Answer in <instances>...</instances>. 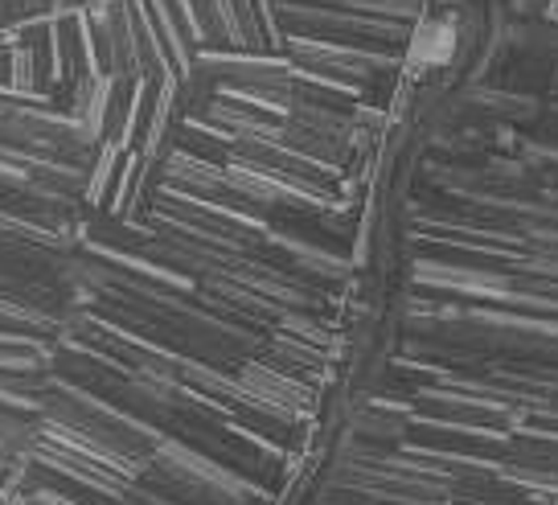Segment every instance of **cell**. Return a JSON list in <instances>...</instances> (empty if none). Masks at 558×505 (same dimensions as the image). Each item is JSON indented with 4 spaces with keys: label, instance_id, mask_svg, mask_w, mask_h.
Returning a JSON list of instances; mask_svg holds the SVG:
<instances>
[{
    "label": "cell",
    "instance_id": "obj_8",
    "mask_svg": "<svg viewBox=\"0 0 558 505\" xmlns=\"http://www.w3.org/2000/svg\"><path fill=\"white\" fill-rule=\"evenodd\" d=\"M120 157L123 153L99 144V153H95V160H90V169H87V185H83V209H87V214H104L107 209L111 185H116V173H120Z\"/></svg>",
    "mask_w": 558,
    "mask_h": 505
},
{
    "label": "cell",
    "instance_id": "obj_12",
    "mask_svg": "<svg viewBox=\"0 0 558 505\" xmlns=\"http://www.w3.org/2000/svg\"><path fill=\"white\" fill-rule=\"evenodd\" d=\"M25 505H46V502H34V497H25Z\"/></svg>",
    "mask_w": 558,
    "mask_h": 505
},
{
    "label": "cell",
    "instance_id": "obj_7",
    "mask_svg": "<svg viewBox=\"0 0 558 505\" xmlns=\"http://www.w3.org/2000/svg\"><path fill=\"white\" fill-rule=\"evenodd\" d=\"M456 46V25L448 17H432L418 25L415 41H411V62L415 67H439L452 58Z\"/></svg>",
    "mask_w": 558,
    "mask_h": 505
},
{
    "label": "cell",
    "instance_id": "obj_9",
    "mask_svg": "<svg viewBox=\"0 0 558 505\" xmlns=\"http://www.w3.org/2000/svg\"><path fill=\"white\" fill-rule=\"evenodd\" d=\"M53 353L50 349H0V374H34V370H53Z\"/></svg>",
    "mask_w": 558,
    "mask_h": 505
},
{
    "label": "cell",
    "instance_id": "obj_11",
    "mask_svg": "<svg viewBox=\"0 0 558 505\" xmlns=\"http://www.w3.org/2000/svg\"><path fill=\"white\" fill-rule=\"evenodd\" d=\"M13 465H17V460H4V456H0V485H4V477H9V469H13Z\"/></svg>",
    "mask_w": 558,
    "mask_h": 505
},
{
    "label": "cell",
    "instance_id": "obj_1",
    "mask_svg": "<svg viewBox=\"0 0 558 505\" xmlns=\"http://www.w3.org/2000/svg\"><path fill=\"white\" fill-rule=\"evenodd\" d=\"M120 87L123 83L120 79H111V74H78L74 83L53 91V107L66 111L83 144L99 148V144H104V132H107V111H111V99H116V91Z\"/></svg>",
    "mask_w": 558,
    "mask_h": 505
},
{
    "label": "cell",
    "instance_id": "obj_6",
    "mask_svg": "<svg viewBox=\"0 0 558 505\" xmlns=\"http://www.w3.org/2000/svg\"><path fill=\"white\" fill-rule=\"evenodd\" d=\"M50 383V370L34 374H0V407L17 411V416H41V395Z\"/></svg>",
    "mask_w": 558,
    "mask_h": 505
},
{
    "label": "cell",
    "instance_id": "obj_5",
    "mask_svg": "<svg viewBox=\"0 0 558 505\" xmlns=\"http://www.w3.org/2000/svg\"><path fill=\"white\" fill-rule=\"evenodd\" d=\"M148 99H153V79H136V83H123L116 91L104 132L107 148H116V153H132L136 148L140 132H144V116H148Z\"/></svg>",
    "mask_w": 558,
    "mask_h": 505
},
{
    "label": "cell",
    "instance_id": "obj_3",
    "mask_svg": "<svg viewBox=\"0 0 558 505\" xmlns=\"http://www.w3.org/2000/svg\"><path fill=\"white\" fill-rule=\"evenodd\" d=\"M0 95L9 104H53L41 46H37V21L25 41L0 50Z\"/></svg>",
    "mask_w": 558,
    "mask_h": 505
},
{
    "label": "cell",
    "instance_id": "obj_10",
    "mask_svg": "<svg viewBox=\"0 0 558 505\" xmlns=\"http://www.w3.org/2000/svg\"><path fill=\"white\" fill-rule=\"evenodd\" d=\"M74 9H78V0H25V21L66 17Z\"/></svg>",
    "mask_w": 558,
    "mask_h": 505
},
{
    "label": "cell",
    "instance_id": "obj_4",
    "mask_svg": "<svg viewBox=\"0 0 558 505\" xmlns=\"http://www.w3.org/2000/svg\"><path fill=\"white\" fill-rule=\"evenodd\" d=\"M177 123H181V79L165 74L153 83V99H148V116H144V132L136 140V153L148 165H160V157L173 148Z\"/></svg>",
    "mask_w": 558,
    "mask_h": 505
},
{
    "label": "cell",
    "instance_id": "obj_2",
    "mask_svg": "<svg viewBox=\"0 0 558 505\" xmlns=\"http://www.w3.org/2000/svg\"><path fill=\"white\" fill-rule=\"evenodd\" d=\"M29 465L58 477V481H66V485L87 489V493H95V497H104V502H111V505L123 502L128 489H132V481H123L120 472L104 469V465L70 453V448H58V444H50V440H41V436H37L34 453H29Z\"/></svg>",
    "mask_w": 558,
    "mask_h": 505
}]
</instances>
